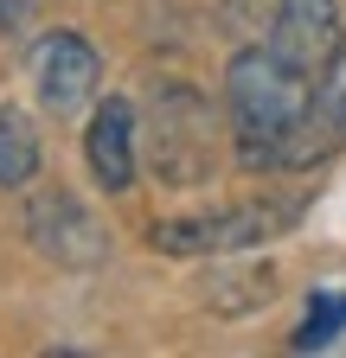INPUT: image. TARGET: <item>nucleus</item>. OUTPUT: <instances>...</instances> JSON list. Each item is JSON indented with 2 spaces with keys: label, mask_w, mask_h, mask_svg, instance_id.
<instances>
[{
  "label": "nucleus",
  "mask_w": 346,
  "mask_h": 358,
  "mask_svg": "<svg viewBox=\"0 0 346 358\" xmlns=\"http://www.w3.org/2000/svg\"><path fill=\"white\" fill-rule=\"evenodd\" d=\"M148 134H154V173L167 186H205L219 160V122L212 103L186 83H154L148 96Z\"/></svg>",
  "instance_id": "nucleus-2"
},
{
  "label": "nucleus",
  "mask_w": 346,
  "mask_h": 358,
  "mask_svg": "<svg viewBox=\"0 0 346 358\" xmlns=\"http://www.w3.org/2000/svg\"><path fill=\"white\" fill-rule=\"evenodd\" d=\"M83 160H90L103 192H128L135 186V109L122 96H103L90 128H83Z\"/></svg>",
  "instance_id": "nucleus-7"
},
{
  "label": "nucleus",
  "mask_w": 346,
  "mask_h": 358,
  "mask_svg": "<svg viewBox=\"0 0 346 358\" xmlns=\"http://www.w3.org/2000/svg\"><path fill=\"white\" fill-rule=\"evenodd\" d=\"M219 26L244 45H270V26H276V0H225L219 7Z\"/></svg>",
  "instance_id": "nucleus-9"
},
{
  "label": "nucleus",
  "mask_w": 346,
  "mask_h": 358,
  "mask_svg": "<svg viewBox=\"0 0 346 358\" xmlns=\"http://www.w3.org/2000/svg\"><path fill=\"white\" fill-rule=\"evenodd\" d=\"M225 109L237 134V160L250 173H276L282 134L314 109V77L295 71L276 45H244L225 71Z\"/></svg>",
  "instance_id": "nucleus-1"
},
{
  "label": "nucleus",
  "mask_w": 346,
  "mask_h": 358,
  "mask_svg": "<svg viewBox=\"0 0 346 358\" xmlns=\"http://www.w3.org/2000/svg\"><path fill=\"white\" fill-rule=\"evenodd\" d=\"M314 96H321V109L340 122V134H346V45L333 52V64L321 71V83H314Z\"/></svg>",
  "instance_id": "nucleus-11"
},
{
  "label": "nucleus",
  "mask_w": 346,
  "mask_h": 358,
  "mask_svg": "<svg viewBox=\"0 0 346 358\" xmlns=\"http://www.w3.org/2000/svg\"><path fill=\"white\" fill-rule=\"evenodd\" d=\"M340 320H346V301H314L308 307V320H301V333H295V352H314V345H327L333 333H340Z\"/></svg>",
  "instance_id": "nucleus-10"
},
{
  "label": "nucleus",
  "mask_w": 346,
  "mask_h": 358,
  "mask_svg": "<svg viewBox=\"0 0 346 358\" xmlns=\"http://www.w3.org/2000/svg\"><path fill=\"white\" fill-rule=\"evenodd\" d=\"M26 237H32L39 256H52L58 268H97L109 256V237H103L97 211L83 205L77 192H64V186H46L26 205Z\"/></svg>",
  "instance_id": "nucleus-4"
},
{
  "label": "nucleus",
  "mask_w": 346,
  "mask_h": 358,
  "mask_svg": "<svg viewBox=\"0 0 346 358\" xmlns=\"http://www.w3.org/2000/svg\"><path fill=\"white\" fill-rule=\"evenodd\" d=\"M301 205H231L219 217H167L148 231V243L160 256H231V250H250V243H263L276 237L282 224H295Z\"/></svg>",
  "instance_id": "nucleus-3"
},
{
  "label": "nucleus",
  "mask_w": 346,
  "mask_h": 358,
  "mask_svg": "<svg viewBox=\"0 0 346 358\" xmlns=\"http://www.w3.org/2000/svg\"><path fill=\"white\" fill-rule=\"evenodd\" d=\"M39 179V134L20 109L0 103V192H20Z\"/></svg>",
  "instance_id": "nucleus-8"
},
{
  "label": "nucleus",
  "mask_w": 346,
  "mask_h": 358,
  "mask_svg": "<svg viewBox=\"0 0 346 358\" xmlns=\"http://www.w3.org/2000/svg\"><path fill=\"white\" fill-rule=\"evenodd\" d=\"M270 45L295 64V71H308L321 77L340 52V7L333 0H276V26H270Z\"/></svg>",
  "instance_id": "nucleus-6"
},
{
  "label": "nucleus",
  "mask_w": 346,
  "mask_h": 358,
  "mask_svg": "<svg viewBox=\"0 0 346 358\" xmlns=\"http://www.w3.org/2000/svg\"><path fill=\"white\" fill-rule=\"evenodd\" d=\"M97 52L83 45L77 32H52V38H39V52H32V83H39V103H46V115H77L83 103L97 96Z\"/></svg>",
  "instance_id": "nucleus-5"
}]
</instances>
